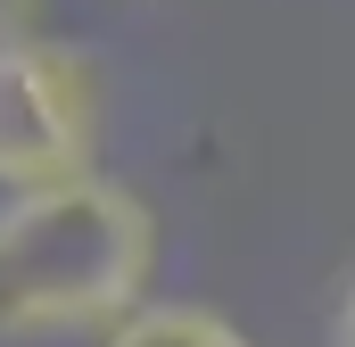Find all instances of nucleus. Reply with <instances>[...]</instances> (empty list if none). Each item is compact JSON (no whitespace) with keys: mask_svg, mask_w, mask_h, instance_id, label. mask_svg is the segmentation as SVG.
Here are the masks:
<instances>
[{"mask_svg":"<svg viewBox=\"0 0 355 347\" xmlns=\"http://www.w3.org/2000/svg\"><path fill=\"white\" fill-rule=\"evenodd\" d=\"M149 264L157 223L124 182L75 174L50 190H17L0 198V331H116L149 306Z\"/></svg>","mask_w":355,"mask_h":347,"instance_id":"obj_1","label":"nucleus"},{"mask_svg":"<svg viewBox=\"0 0 355 347\" xmlns=\"http://www.w3.org/2000/svg\"><path fill=\"white\" fill-rule=\"evenodd\" d=\"M91 141H99L91 67L42 33L0 42V190L17 198L91 174Z\"/></svg>","mask_w":355,"mask_h":347,"instance_id":"obj_2","label":"nucleus"},{"mask_svg":"<svg viewBox=\"0 0 355 347\" xmlns=\"http://www.w3.org/2000/svg\"><path fill=\"white\" fill-rule=\"evenodd\" d=\"M107 347H248L240 323H223L215 306H190V298H149L141 314H124Z\"/></svg>","mask_w":355,"mask_h":347,"instance_id":"obj_3","label":"nucleus"},{"mask_svg":"<svg viewBox=\"0 0 355 347\" xmlns=\"http://www.w3.org/2000/svg\"><path fill=\"white\" fill-rule=\"evenodd\" d=\"M33 17H42V0H0V42H25Z\"/></svg>","mask_w":355,"mask_h":347,"instance_id":"obj_4","label":"nucleus"},{"mask_svg":"<svg viewBox=\"0 0 355 347\" xmlns=\"http://www.w3.org/2000/svg\"><path fill=\"white\" fill-rule=\"evenodd\" d=\"M331 347H355V281L339 289V314H331Z\"/></svg>","mask_w":355,"mask_h":347,"instance_id":"obj_5","label":"nucleus"}]
</instances>
